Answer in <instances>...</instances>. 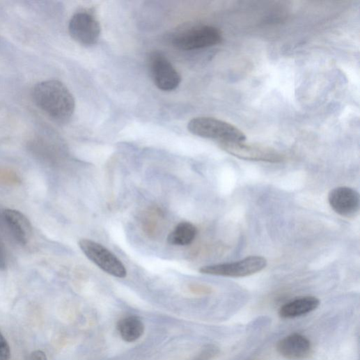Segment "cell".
<instances>
[{
	"instance_id": "cell-6",
	"label": "cell",
	"mask_w": 360,
	"mask_h": 360,
	"mask_svg": "<svg viewBox=\"0 0 360 360\" xmlns=\"http://www.w3.org/2000/svg\"><path fill=\"white\" fill-rule=\"evenodd\" d=\"M149 68L155 86L161 91L171 92L178 88L181 77L166 56L154 52L149 56Z\"/></svg>"
},
{
	"instance_id": "cell-5",
	"label": "cell",
	"mask_w": 360,
	"mask_h": 360,
	"mask_svg": "<svg viewBox=\"0 0 360 360\" xmlns=\"http://www.w3.org/2000/svg\"><path fill=\"white\" fill-rule=\"evenodd\" d=\"M222 40L223 36L219 29L202 26L178 35L173 40V45L177 49L190 51L217 45Z\"/></svg>"
},
{
	"instance_id": "cell-9",
	"label": "cell",
	"mask_w": 360,
	"mask_h": 360,
	"mask_svg": "<svg viewBox=\"0 0 360 360\" xmlns=\"http://www.w3.org/2000/svg\"><path fill=\"white\" fill-rule=\"evenodd\" d=\"M0 225L14 240L21 245L28 244L31 235L32 226L26 216L19 210L13 209L0 210Z\"/></svg>"
},
{
	"instance_id": "cell-16",
	"label": "cell",
	"mask_w": 360,
	"mask_h": 360,
	"mask_svg": "<svg viewBox=\"0 0 360 360\" xmlns=\"http://www.w3.org/2000/svg\"><path fill=\"white\" fill-rule=\"evenodd\" d=\"M7 267V256L3 244L0 241V270H4Z\"/></svg>"
},
{
	"instance_id": "cell-12",
	"label": "cell",
	"mask_w": 360,
	"mask_h": 360,
	"mask_svg": "<svg viewBox=\"0 0 360 360\" xmlns=\"http://www.w3.org/2000/svg\"><path fill=\"white\" fill-rule=\"evenodd\" d=\"M320 304V300L314 297L298 298L281 307L279 315L283 319L299 318L315 311Z\"/></svg>"
},
{
	"instance_id": "cell-7",
	"label": "cell",
	"mask_w": 360,
	"mask_h": 360,
	"mask_svg": "<svg viewBox=\"0 0 360 360\" xmlns=\"http://www.w3.org/2000/svg\"><path fill=\"white\" fill-rule=\"evenodd\" d=\"M68 31L72 38L84 46L95 45L101 35V26L97 18L84 11L72 17Z\"/></svg>"
},
{
	"instance_id": "cell-3",
	"label": "cell",
	"mask_w": 360,
	"mask_h": 360,
	"mask_svg": "<svg viewBox=\"0 0 360 360\" xmlns=\"http://www.w3.org/2000/svg\"><path fill=\"white\" fill-rule=\"evenodd\" d=\"M267 265L266 258L262 256H249L239 261L202 267L201 274L227 277H245L256 274Z\"/></svg>"
},
{
	"instance_id": "cell-1",
	"label": "cell",
	"mask_w": 360,
	"mask_h": 360,
	"mask_svg": "<svg viewBox=\"0 0 360 360\" xmlns=\"http://www.w3.org/2000/svg\"><path fill=\"white\" fill-rule=\"evenodd\" d=\"M32 97L38 107L56 121L66 122L75 114L74 95L59 81L49 80L38 84L33 88Z\"/></svg>"
},
{
	"instance_id": "cell-14",
	"label": "cell",
	"mask_w": 360,
	"mask_h": 360,
	"mask_svg": "<svg viewBox=\"0 0 360 360\" xmlns=\"http://www.w3.org/2000/svg\"><path fill=\"white\" fill-rule=\"evenodd\" d=\"M197 233V229L193 224L182 222L169 234L167 240L173 246H188L194 241Z\"/></svg>"
},
{
	"instance_id": "cell-2",
	"label": "cell",
	"mask_w": 360,
	"mask_h": 360,
	"mask_svg": "<svg viewBox=\"0 0 360 360\" xmlns=\"http://www.w3.org/2000/svg\"><path fill=\"white\" fill-rule=\"evenodd\" d=\"M188 130L193 134L221 142H244L246 134L236 126L214 118L198 117L189 121Z\"/></svg>"
},
{
	"instance_id": "cell-11",
	"label": "cell",
	"mask_w": 360,
	"mask_h": 360,
	"mask_svg": "<svg viewBox=\"0 0 360 360\" xmlns=\"http://www.w3.org/2000/svg\"><path fill=\"white\" fill-rule=\"evenodd\" d=\"M276 350L288 359L302 360L311 355L312 344L305 336L295 333L281 339L276 345Z\"/></svg>"
},
{
	"instance_id": "cell-8",
	"label": "cell",
	"mask_w": 360,
	"mask_h": 360,
	"mask_svg": "<svg viewBox=\"0 0 360 360\" xmlns=\"http://www.w3.org/2000/svg\"><path fill=\"white\" fill-rule=\"evenodd\" d=\"M220 148L228 154L241 159L277 163L283 160L282 156L274 150L244 142H221Z\"/></svg>"
},
{
	"instance_id": "cell-13",
	"label": "cell",
	"mask_w": 360,
	"mask_h": 360,
	"mask_svg": "<svg viewBox=\"0 0 360 360\" xmlns=\"http://www.w3.org/2000/svg\"><path fill=\"white\" fill-rule=\"evenodd\" d=\"M117 329L123 341L133 343L142 336L145 332V325L138 317L129 316L118 321Z\"/></svg>"
},
{
	"instance_id": "cell-4",
	"label": "cell",
	"mask_w": 360,
	"mask_h": 360,
	"mask_svg": "<svg viewBox=\"0 0 360 360\" xmlns=\"http://www.w3.org/2000/svg\"><path fill=\"white\" fill-rule=\"evenodd\" d=\"M79 246L86 256L107 274L118 278L127 275L123 263L106 247L89 240H81Z\"/></svg>"
},
{
	"instance_id": "cell-10",
	"label": "cell",
	"mask_w": 360,
	"mask_h": 360,
	"mask_svg": "<svg viewBox=\"0 0 360 360\" xmlns=\"http://www.w3.org/2000/svg\"><path fill=\"white\" fill-rule=\"evenodd\" d=\"M328 201L331 208L342 217H354L359 211L360 196L355 189L338 187L330 191Z\"/></svg>"
},
{
	"instance_id": "cell-15",
	"label": "cell",
	"mask_w": 360,
	"mask_h": 360,
	"mask_svg": "<svg viewBox=\"0 0 360 360\" xmlns=\"http://www.w3.org/2000/svg\"><path fill=\"white\" fill-rule=\"evenodd\" d=\"M11 350L8 342L0 331V360H10Z\"/></svg>"
}]
</instances>
